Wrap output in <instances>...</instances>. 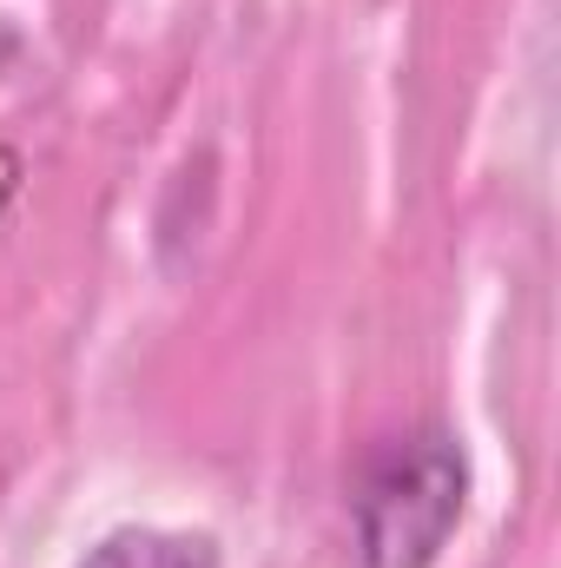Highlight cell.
Returning a JSON list of instances; mask_svg holds the SVG:
<instances>
[{
	"mask_svg": "<svg viewBox=\"0 0 561 568\" xmlns=\"http://www.w3.org/2000/svg\"><path fill=\"white\" fill-rule=\"evenodd\" d=\"M462 496H469V469H462L456 436L442 429L390 436L364 463L357 496H350L364 568H429L462 516Z\"/></svg>",
	"mask_w": 561,
	"mask_h": 568,
	"instance_id": "cell-1",
	"label": "cell"
},
{
	"mask_svg": "<svg viewBox=\"0 0 561 568\" xmlns=\"http://www.w3.org/2000/svg\"><path fill=\"white\" fill-rule=\"evenodd\" d=\"M80 568H212L205 536H165V529H113Z\"/></svg>",
	"mask_w": 561,
	"mask_h": 568,
	"instance_id": "cell-2",
	"label": "cell"
}]
</instances>
